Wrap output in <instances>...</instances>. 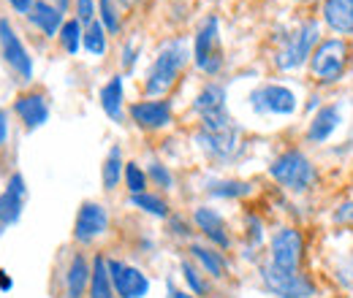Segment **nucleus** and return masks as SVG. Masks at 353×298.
<instances>
[{
  "label": "nucleus",
  "mask_w": 353,
  "mask_h": 298,
  "mask_svg": "<svg viewBox=\"0 0 353 298\" xmlns=\"http://www.w3.org/2000/svg\"><path fill=\"white\" fill-rule=\"evenodd\" d=\"M123 95H125V89H123V76H112L106 85L101 87V109H103L106 117L114 120V123L123 120Z\"/></svg>",
  "instance_id": "21"
},
{
  "label": "nucleus",
  "mask_w": 353,
  "mask_h": 298,
  "mask_svg": "<svg viewBox=\"0 0 353 298\" xmlns=\"http://www.w3.org/2000/svg\"><path fill=\"white\" fill-rule=\"evenodd\" d=\"M109 228V214L101 204L95 201H88L82 204V209L77 214V222H74V239L82 242V244H90L92 239H98L103 231Z\"/></svg>",
  "instance_id": "12"
},
{
  "label": "nucleus",
  "mask_w": 353,
  "mask_h": 298,
  "mask_svg": "<svg viewBox=\"0 0 353 298\" xmlns=\"http://www.w3.org/2000/svg\"><path fill=\"white\" fill-rule=\"evenodd\" d=\"M14 111L19 114V120L25 123L28 130L41 128L46 120H49V103L44 100V95H39V92L19 95V98L14 100Z\"/></svg>",
  "instance_id": "18"
},
{
  "label": "nucleus",
  "mask_w": 353,
  "mask_h": 298,
  "mask_svg": "<svg viewBox=\"0 0 353 298\" xmlns=\"http://www.w3.org/2000/svg\"><path fill=\"white\" fill-rule=\"evenodd\" d=\"M321 17H323V25L337 39L353 36V0H323Z\"/></svg>",
  "instance_id": "15"
},
{
  "label": "nucleus",
  "mask_w": 353,
  "mask_h": 298,
  "mask_svg": "<svg viewBox=\"0 0 353 298\" xmlns=\"http://www.w3.org/2000/svg\"><path fill=\"white\" fill-rule=\"evenodd\" d=\"M0 290H11V279L6 277V271H0Z\"/></svg>",
  "instance_id": "41"
},
{
  "label": "nucleus",
  "mask_w": 353,
  "mask_h": 298,
  "mask_svg": "<svg viewBox=\"0 0 353 298\" xmlns=\"http://www.w3.org/2000/svg\"><path fill=\"white\" fill-rule=\"evenodd\" d=\"M150 176L161 184V187H172V173H169V169L166 166H161V163H150Z\"/></svg>",
  "instance_id": "34"
},
{
  "label": "nucleus",
  "mask_w": 353,
  "mask_h": 298,
  "mask_svg": "<svg viewBox=\"0 0 353 298\" xmlns=\"http://www.w3.org/2000/svg\"><path fill=\"white\" fill-rule=\"evenodd\" d=\"M261 277H264V285L269 288V293H274L277 298L315 296V285L299 271H283V268H274L272 263H266Z\"/></svg>",
  "instance_id": "7"
},
{
  "label": "nucleus",
  "mask_w": 353,
  "mask_h": 298,
  "mask_svg": "<svg viewBox=\"0 0 353 298\" xmlns=\"http://www.w3.org/2000/svg\"><path fill=\"white\" fill-rule=\"evenodd\" d=\"M212 195H221V198H239V195H248L250 193V184L245 182H218L210 187Z\"/></svg>",
  "instance_id": "30"
},
{
  "label": "nucleus",
  "mask_w": 353,
  "mask_h": 298,
  "mask_svg": "<svg viewBox=\"0 0 353 298\" xmlns=\"http://www.w3.org/2000/svg\"><path fill=\"white\" fill-rule=\"evenodd\" d=\"M90 277H92V268L88 266V260L82 255H74L71 266H68V274H65V288H68V298H82L90 285Z\"/></svg>",
  "instance_id": "22"
},
{
  "label": "nucleus",
  "mask_w": 353,
  "mask_h": 298,
  "mask_svg": "<svg viewBox=\"0 0 353 298\" xmlns=\"http://www.w3.org/2000/svg\"><path fill=\"white\" fill-rule=\"evenodd\" d=\"M236 125H231V128H221V130H199L196 133V141H199V147L210 155V158H218V160H225V158H231L234 155V149H236Z\"/></svg>",
  "instance_id": "14"
},
{
  "label": "nucleus",
  "mask_w": 353,
  "mask_h": 298,
  "mask_svg": "<svg viewBox=\"0 0 353 298\" xmlns=\"http://www.w3.org/2000/svg\"><path fill=\"white\" fill-rule=\"evenodd\" d=\"M321 43V25L315 19H307L302 25H296L288 36H283L280 49L274 54V65L280 71H296L305 63H310L312 49Z\"/></svg>",
  "instance_id": "2"
},
{
  "label": "nucleus",
  "mask_w": 353,
  "mask_h": 298,
  "mask_svg": "<svg viewBox=\"0 0 353 298\" xmlns=\"http://www.w3.org/2000/svg\"><path fill=\"white\" fill-rule=\"evenodd\" d=\"M182 277H185V282L190 285V290H193L196 296H204V293H207V282L199 277V271H196L190 263H182Z\"/></svg>",
  "instance_id": "32"
},
{
  "label": "nucleus",
  "mask_w": 353,
  "mask_h": 298,
  "mask_svg": "<svg viewBox=\"0 0 353 298\" xmlns=\"http://www.w3.org/2000/svg\"><path fill=\"white\" fill-rule=\"evenodd\" d=\"M190 253L201 263V268H204L207 274H212V277H218V279L225 274V260H223L221 253H215V250H210V247H201V244H190Z\"/></svg>",
  "instance_id": "24"
},
{
  "label": "nucleus",
  "mask_w": 353,
  "mask_h": 298,
  "mask_svg": "<svg viewBox=\"0 0 353 298\" xmlns=\"http://www.w3.org/2000/svg\"><path fill=\"white\" fill-rule=\"evenodd\" d=\"M125 184H128L131 195L144 193V187H147V173L139 169V163H128V166H125Z\"/></svg>",
  "instance_id": "31"
},
{
  "label": "nucleus",
  "mask_w": 353,
  "mask_h": 298,
  "mask_svg": "<svg viewBox=\"0 0 353 298\" xmlns=\"http://www.w3.org/2000/svg\"><path fill=\"white\" fill-rule=\"evenodd\" d=\"M6 136H8V117H6V111L0 109V147L6 144Z\"/></svg>",
  "instance_id": "40"
},
{
  "label": "nucleus",
  "mask_w": 353,
  "mask_h": 298,
  "mask_svg": "<svg viewBox=\"0 0 353 298\" xmlns=\"http://www.w3.org/2000/svg\"><path fill=\"white\" fill-rule=\"evenodd\" d=\"M82 46L88 49L90 54H95V57H103L106 54V28L98 19L85 28V41H82Z\"/></svg>",
  "instance_id": "26"
},
{
  "label": "nucleus",
  "mask_w": 353,
  "mask_h": 298,
  "mask_svg": "<svg viewBox=\"0 0 353 298\" xmlns=\"http://www.w3.org/2000/svg\"><path fill=\"white\" fill-rule=\"evenodd\" d=\"M68 3H71V0H57V8H63V11H65V8H68Z\"/></svg>",
  "instance_id": "43"
},
{
  "label": "nucleus",
  "mask_w": 353,
  "mask_h": 298,
  "mask_svg": "<svg viewBox=\"0 0 353 298\" xmlns=\"http://www.w3.org/2000/svg\"><path fill=\"white\" fill-rule=\"evenodd\" d=\"M351 60V46L345 39H323L312 49L310 57V74L321 85H334L343 79Z\"/></svg>",
  "instance_id": "3"
},
{
  "label": "nucleus",
  "mask_w": 353,
  "mask_h": 298,
  "mask_svg": "<svg viewBox=\"0 0 353 298\" xmlns=\"http://www.w3.org/2000/svg\"><path fill=\"white\" fill-rule=\"evenodd\" d=\"M60 43H63V49L68 52V54H77L79 52V46L85 41V30H82V25H79V19H68L65 25H63V30H60Z\"/></svg>",
  "instance_id": "27"
},
{
  "label": "nucleus",
  "mask_w": 353,
  "mask_h": 298,
  "mask_svg": "<svg viewBox=\"0 0 353 298\" xmlns=\"http://www.w3.org/2000/svg\"><path fill=\"white\" fill-rule=\"evenodd\" d=\"M90 298H117L114 282L109 274V260L98 255L92 260V277H90Z\"/></svg>",
  "instance_id": "23"
},
{
  "label": "nucleus",
  "mask_w": 353,
  "mask_h": 298,
  "mask_svg": "<svg viewBox=\"0 0 353 298\" xmlns=\"http://www.w3.org/2000/svg\"><path fill=\"white\" fill-rule=\"evenodd\" d=\"M269 176L274 182H280L291 193H305V190H310L315 184L318 171H315V166L310 163V158L302 149H285L269 166Z\"/></svg>",
  "instance_id": "4"
},
{
  "label": "nucleus",
  "mask_w": 353,
  "mask_h": 298,
  "mask_svg": "<svg viewBox=\"0 0 353 298\" xmlns=\"http://www.w3.org/2000/svg\"><path fill=\"white\" fill-rule=\"evenodd\" d=\"M131 120L144 130H161L172 123L169 100H139L131 106Z\"/></svg>",
  "instance_id": "13"
},
{
  "label": "nucleus",
  "mask_w": 353,
  "mask_h": 298,
  "mask_svg": "<svg viewBox=\"0 0 353 298\" xmlns=\"http://www.w3.org/2000/svg\"><path fill=\"white\" fill-rule=\"evenodd\" d=\"M337 277H340V279H343L348 288H353V255L348 257V260H345L340 268H337Z\"/></svg>",
  "instance_id": "37"
},
{
  "label": "nucleus",
  "mask_w": 353,
  "mask_h": 298,
  "mask_svg": "<svg viewBox=\"0 0 353 298\" xmlns=\"http://www.w3.org/2000/svg\"><path fill=\"white\" fill-rule=\"evenodd\" d=\"M193 109L201 117V128H221L234 123L228 109H225V87L223 85H207L193 100Z\"/></svg>",
  "instance_id": "8"
},
{
  "label": "nucleus",
  "mask_w": 353,
  "mask_h": 298,
  "mask_svg": "<svg viewBox=\"0 0 353 298\" xmlns=\"http://www.w3.org/2000/svg\"><path fill=\"white\" fill-rule=\"evenodd\" d=\"M302 233L294 228H280L272 236V257L269 263L274 268L283 271H299V260H302Z\"/></svg>",
  "instance_id": "10"
},
{
  "label": "nucleus",
  "mask_w": 353,
  "mask_h": 298,
  "mask_svg": "<svg viewBox=\"0 0 353 298\" xmlns=\"http://www.w3.org/2000/svg\"><path fill=\"white\" fill-rule=\"evenodd\" d=\"M28 19L44 33V36H60V30H63V8H57V6H52V3H46V0H36V6L30 8V14H28Z\"/></svg>",
  "instance_id": "20"
},
{
  "label": "nucleus",
  "mask_w": 353,
  "mask_h": 298,
  "mask_svg": "<svg viewBox=\"0 0 353 298\" xmlns=\"http://www.w3.org/2000/svg\"><path fill=\"white\" fill-rule=\"evenodd\" d=\"M188 60H190V46H188L185 39H172V41H166L158 49V54H155V60H152V65H150V71H147L144 92L152 95V98L166 95V92L174 87L176 79H179V74H182V68L188 65Z\"/></svg>",
  "instance_id": "1"
},
{
  "label": "nucleus",
  "mask_w": 353,
  "mask_h": 298,
  "mask_svg": "<svg viewBox=\"0 0 353 298\" xmlns=\"http://www.w3.org/2000/svg\"><path fill=\"white\" fill-rule=\"evenodd\" d=\"M343 125V111H340V106H334V103H329V106H321L318 111H315V117H312V123H310L307 128V141L312 144H323V141H329L332 136H334V130Z\"/></svg>",
  "instance_id": "17"
},
{
  "label": "nucleus",
  "mask_w": 353,
  "mask_h": 298,
  "mask_svg": "<svg viewBox=\"0 0 353 298\" xmlns=\"http://www.w3.org/2000/svg\"><path fill=\"white\" fill-rule=\"evenodd\" d=\"M109 274L114 282V293L120 298H144L150 290V279L139 268L125 266L120 260H109Z\"/></svg>",
  "instance_id": "11"
},
{
  "label": "nucleus",
  "mask_w": 353,
  "mask_h": 298,
  "mask_svg": "<svg viewBox=\"0 0 353 298\" xmlns=\"http://www.w3.org/2000/svg\"><path fill=\"white\" fill-rule=\"evenodd\" d=\"M98 11H101V25L106 28V33H120L123 22H120V11L114 0H98Z\"/></svg>",
  "instance_id": "29"
},
{
  "label": "nucleus",
  "mask_w": 353,
  "mask_h": 298,
  "mask_svg": "<svg viewBox=\"0 0 353 298\" xmlns=\"http://www.w3.org/2000/svg\"><path fill=\"white\" fill-rule=\"evenodd\" d=\"M250 109L256 114L288 117L296 111V92L285 85H264L250 92Z\"/></svg>",
  "instance_id": "6"
},
{
  "label": "nucleus",
  "mask_w": 353,
  "mask_h": 298,
  "mask_svg": "<svg viewBox=\"0 0 353 298\" xmlns=\"http://www.w3.org/2000/svg\"><path fill=\"white\" fill-rule=\"evenodd\" d=\"M117 3H120V6H133L136 0H117Z\"/></svg>",
  "instance_id": "44"
},
{
  "label": "nucleus",
  "mask_w": 353,
  "mask_h": 298,
  "mask_svg": "<svg viewBox=\"0 0 353 298\" xmlns=\"http://www.w3.org/2000/svg\"><path fill=\"white\" fill-rule=\"evenodd\" d=\"M123 176V152L120 147H112L106 160H103V169H101V179H103V190H114L117 182Z\"/></svg>",
  "instance_id": "25"
},
{
  "label": "nucleus",
  "mask_w": 353,
  "mask_h": 298,
  "mask_svg": "<svg viewBox=\"0 0 353 298\" xmlns=\"http://www.w3.org/2000/svg\"><path fill=\"white\" fill-rule=\"evenodd\" d=\"M139 52H141V43H139V41L125 43V49H123V65H125V68H133V65H136Z\"/></svg>",
  "instance_id": "35"
},
{
  "label": "nucleus",
  "mask_w": 353,
  "mask_h": 298,
  "mask_svg": "<svg viewBox=\"0 0 353 298\" xmlns=\"http://www.w3.org/2000/svg\"><path fill=\"white\" fill-rule=\"evenodd\" d=\"M248 228H250V242L259 244L261 236H264V225H261V220L256 214H248Z\"/></svg>",
  "instance_id": "36"
},
{
  "label": "nucleus",
  "mask_w": 353,
  "mask_h": 298,
  "mask_svg": "<svg viewBox=\"0 0 353 298\" xmlns=\"http://www.w3.org/2000/svg\"><path fill=\"white\" fill-rule=\"evenodd\" d=\"M8 3H11V8H14L17 14H25V17H28L30 8L36 6V0H8Z\"/></svg>",
  "instance_id": "39"
},
{
  "label": "nucleus",
  "mask_w": 353,
  "mask_h": 298,
  "mask_svg": "<svg viewBox=\"0 0 353 298\" xmlns=\"http://www.w3.org/2000/svg\"><path fill=\"white\" fill-rule=\"evenodd\" d=\"M77 6V19H79V25H92L95 22V0H77L74 3Z\"/></svg>",
  "instance_id": "33"
},
{
  "label": "nucleus",
  "mask_w": 353,
  "mask_h": 298,
  "mask_svg": "<svg viewBox=\"0 0 353 298\" xmlns=\"http://www.w3.org/2000/svg\"><path fill=\"white\" fill-rule=\"evenodd\" d=\"M169 293H172V298H193L188 293H182V290H174V285H169Z\"/></svg>",
  "instance_id": "42"
},
{
  "label": "nucleus",
  "mask_w": 353,
  "mask_h": 298,
  "mask_svg": "<svg viewBox=\"0 0 353 298\" xmlns=\"http://www.w3.org/2000/svg\"><path fill=\"white\" fill-rule=\"evenodd\" d=\"M131 204L144 209L147 214H155V217H166L169 214V206L161 195H152V193H139V195H131Z\"/></svg>",
  "instance_id": "28"
},
{
  "label": "nucleus",
  "mask_w": 353,
  "mask_h": 298,
  "mask_svg": "<svg viewBox=\"0 0 353 298\" xmlns=\"http://www.w3.org/2000/svg\"><path fill=\"white\" fill-rule=\"evenodd\" d=\"M0 49H3V57L8 63V68L19 76V79H33V60L25 49V43L19 41L17 30L11 28L8 19H0Z\"/></svg>",
  "instance_id": "9"
},
{
  "label": "nucleus",
  "mask_w": 353,
  "mask_h": 298,
  "mask_svg": "<svg viewBox=\"0 0 353 298\" xmlns=\"http://www.w3.org/2000/svg\"><path fill=\"white\" fill-rule=\"evenodd\" d=\"M193 220H196L199 231H201L212 244H218L221 250H228V247H231V239H228V233H225V220H223L215 209L199 206V209L193 212Z\"/></svg>",
  "instance_id": "19"
},
{
  "label": "nucleus",
  "mask_w": 353,
  "mask_h": 298,
  "mask_svg": "<svg viewBox=\"0 0 353 298\" xmlns=\"http://www.w3.org/2000/svg\"><path fill=\"white\" fill-rule=\"evenodd\" d=\"M334 220H337V222H353V201L351 204H343V206L334 212Z\"/></svg>",
  "instance_id": "38"
},
{
  "label": "nucleus",
  "mask_w": 353,
  "mask_h": 298,
  "mask_svg": "<svg viewBox=\"0 0 353 298\" xmlns=\"http://www.w3.org/2000/svg\"><path fill=\"white\" fill-rule=\"evenodd\" d=\"M193 60H196V68L204 71V74H218L223 68V46H221V22L218 17H207L196 33V41H193Z\"/></svg>",
  "instance_id": "5"
},
{
  "label": "nucleus",
  "mask_w": 353,
  "mask_h": 298,
  "mask_svg": "<svg viewBox=\"0 0 353 298\" xmlns=\"http://www.w3.org/2000/svg\"><path fill=\"white\" fill-rule=\"evenodd\" d=\"M25 206V179L22 173H14L8 179V187L0 193V225H14Z\"/></svg>",
  "instance_id": "16"
}]
</instances>
